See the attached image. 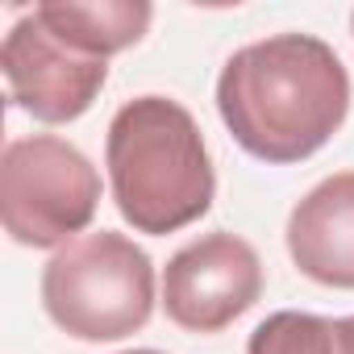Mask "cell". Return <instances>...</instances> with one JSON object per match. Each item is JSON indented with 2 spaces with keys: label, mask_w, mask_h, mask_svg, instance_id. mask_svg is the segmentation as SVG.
Listing matches in <instances>:
<instances>
[{
  "label": "cell",
  "mask_w": 354,
  "mask_h": 354,
  "mask_svg": "<svg viewBox=\"0 0 354 354\" xmlns=\"http://www.w3.org/2000/svg\"><path fill=\"white\" fill-rule=\"evenodd\" d=\"M121 354H162V350H150V346H142V350H121Z\"/></svg>",
  "instance_id": "obj_10"
},
{
  "label": "cell",
  "mask_w": 354,
  "mask_h": 354,
  "mask_svg": "<svg viewBox=\"0 0 354 354\" xmlns=\"http://www.w3.org/2000/svg\"><path fill=\"white\" fill-rule=\"evenodd\" d=\"M259 250L230 230H213L180 246L158 279V304L184 333H221L263 296Z\"/></svg>",
  "instance_id": "obj_5"
},
{
  "label": "cell",
  "mask_w": 354,
  "mask_h": 354,
  "mask_svg": "<svg viewBox=\"0 0 354 354\" xmlns=\"http://www.w3.org/2000/svg\"><path fill=\"white\" fill-rule=\"evenodd\" d=\"M246 354H354V317L271 313L250 329Z\"/></svg>",
  "instance_id": "obj_9"
},
{
  "label": "cell",
  "mask_w": 354,
  "mask_h": 354,
  "mask_svg": "<svg viewBox=\"0 0 354 354\" xmlns=\"http://www.w3.org/2000/svg\"><path fill=\"white\" fill-rule=\"evenodd\" d=\"M42 308L75 342H121L150 325L158 275L150 254L117 234H80L42 267Z\"/></svg>",
  "instance_id": "obj_3"
},
{
  "label": "cell",
  "mask_w": 354,
  "mask_h": 354,
  "mask_svg": "<svg viewBox=\"0 0 354 354\" xmlns=\"http://www.w3.org/2000/svg\"><path fill=\"white\" fill-rule=\"evenodd\" d=\"M350 34H354V9H350Z\"/></svg>",
  "instance_id": "obj_11"
},
{
  "label": "cell",
  "mask_w": 354,
  "mask_h": 354,
  "mask_svg": "<svg viewBox=\"0 0 354 354\" xmlns=\"http://www.w3.org/2000/svg\"><path fill=\"white\" fill-rule=\"evenodd\" d=\"M350 71L317 34H267L238 46L217 75V113L259 162L313 158L350 117Z\"/></svg>",
  "instance_id": "obj_1"
},
{
  "label": "cell",
  "mask_w": 354,
  "mask_h": 354,
  "mask_svg": "<svg viewBox=\"0 0 354 354\" xmlns=\"http://www.w3.org/2000/svg\"><path fill=\"white\" fill-rule=\"evenodd\" d=\"M100 209V171L92 158L59 138H13L0 154V221L17 246L63 250Z\"/></svg>",
  "instance_id": "obj_4"
},
{
  "label": "cell",
  "mask_w": 354,
  "mask_h": 354,
  "mask_svg": "<svg viewBox=\"0 0 354 354\" xmlns=\"http://www.w3.org/2000/svg\"><path fill=\"white\" fill-rule=\"evenodd\" d=\"M104 167L121 221L150 238L196 225L217 196L213 154L192 109L158 92L133 96L113 113Z\"/></svg>",
  "instance_id": "obj_2"
},
{
  "label": "cell",
  "mask_w": 354,
  "mask_h": 354,
  "mask_svg": "<svg viewBox=\"0 0 354 354\" xmlns=\"http://www.w3.org/2000/svg\"><path fill=\"white\" fill-rule=\"evenodd\" d=\"M0 71L9 100L42 125L80 121L109 84V63L71 50L34 13L13 21L0 42Z\"/></svg>",
  "instance_id": "obj_6"
},
{
  "label": "cell",
  "mask_w": 354,
  "mask_h": 354,
  "mask_svg": "<svg viewBox=\"0 0 354 354\" xmlns=\"http://www.w3.org/2000/svg\"><path fill=\"white\" fill-rule=\"evenodd\" d=\"M288 259L321 288L354 292V171H333L288 213Z\"/></svg>",
  "instance_id": "obj_7"
},
{
  "label": "cell",
  "mask_w": 354,
  "mask_h": 354,
  "mask_svg": "<svg viewBox=\"0 0 354 354\" xmlns=\"http://www.w3.org/2000/svg\"><path fill=\"white\" fill-rule=\"evenodd\" d=\"M34 17L71 50L109 63L146 38L154 9L146 0H42L34 5Z\"/></svg>",
  "instance_id": "obj_8"
}]
</instances>
